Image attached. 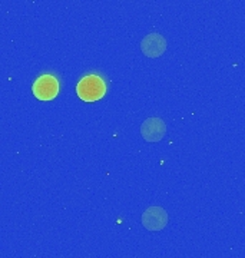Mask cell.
Instances as JSON below:
<instances>
[{"instance_id": "obj_1", "label": "cell", "mask_w": 245, "mask_h": 258, "mask_svg": "<svg viewBox=\"0 0 245 258\" xmlns=\"http://www.w3.org/2000/svg\"><path fill=\"white\" fill-rule=\"evenodd\" d=\"M76 93L82 101L85 102L99 101L106 93V82L100 78L99 75H86L78 82Z\"/></svg>"}, {"instance_id": "obj_2", "label": "cell", "mask_w": 245, "mask_h": 258, "mask_svg": "<svg viewBox=\"0 0 245 258\" xmlns=\"http://www.w3.org/2000/svg\"><path fill=\"white\" fill-rule=\"evenodd\" d=\"M32 92L39 101H52L59 93V81L50 74L40 75L32 86Z\"/></svg>"}, {"instance_id": "obj_3", "label": "cell", "mask_w": 245, "mask_h": 258, "mask_svg": "<svg viewBox=\"0 0 245 258\" xmlns=\"http://www.w3.org/2000/svg\"><path fill=\"white\" fill-rule=\"evenodd\" d=\"M168 212L162 207H149L142 212V225L148 231H162L168 225Z\"/></svg>"}, {"instance_id": "obj_4", "label": "cell", "mask_w": 245, "mask_h": 258, "mask_svg": "<svg viewBox=\"0 0 245 258\" xmlns=\"http://www.w3.org/2000/svg\"><path fill=\"white\" fill-rule=\"evenodd\" d=\"M141 135L146 142H151V144L159 142L166 135L165 120L158 118V116H152V118L145 119L141 125Z\"/></svg>"}, {"instance_id": "obj_5", "label": "cell", "mask_w": 245, "mask_h": 258, "mask_svg": "<svg viewBox=\"0 0 245 258\" xmlns=\"http://www.w3.org/2000/svg\"><path fill=\"white\" fill-rule=\"evenodd\" d=\"M166 39L159 35V33H148L142 42H141V52L146 56V57H159L165 53L166 50Z\"/></svg>"}]
</instances>
